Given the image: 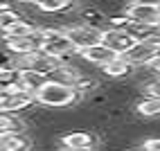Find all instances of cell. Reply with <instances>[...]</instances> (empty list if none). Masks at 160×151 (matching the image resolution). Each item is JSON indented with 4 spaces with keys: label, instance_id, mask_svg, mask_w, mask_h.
<instances>
[{
    "label": "cell",
    "instance_id": "obj_1",
    "mask_svg": "<svg viewBox=\"0 0 160 151\" xmlns=\"http://www.w3.org/2000/svg\"><path fill=\"white\" fill-rule=\"evenodd\" d=\"M34 102L48 111H70V108H77L83 99L74 90V86L61 83L54 79H45L43 86L34 93Z\"/></svg>",
    "mask_w": 160,
    "mask_h": 151
},
{
    "label": "cell",
    "instance_id": "obj_2",
    "mask_svg": "<svg viewBox=\"0 0 160 151\" xmlns=\"http://www.w3.org/2000/svg\"><path fill=\"white\" fill-rule=\"evenodd\" d=\"M38 34H41V48L38 52L57 59V61H72L77 59V52H74L72 43L68 41L63 25H36Z\"/></svg>",
    "mask_w": 160,
    "mask_h": 151
},
{
    "label": "cell",
    "instance_id": "obj_3",
    "mask_svg": "<svg viewBox=\"0 0 160 151\" xmlns=\"http://www.w3.org/2000/svg\"><path fill=\"white\" fill-rule=\"evenodd\" d=\"M63 32H66L68 41L72 43L74 52H81L95 43H102V29L86 25V23H72V25H63Z\"/></svg>",
    "mask_w": 160,
    "mask_h": 151
},
{
    "label": "cell",
    "instance_id": "obj_4",
    "mask_svg": "<svg viewBox=\"0 0 160 151\" xmlns=\"http://www.w3.org/2000/svg\"><path fill=\"white\" fill-rule=\"evenodd\" d=\"M61 149H72V151H99V135L95 131H66L57 138Z\"/></svg>",
    "mask_w": 160,
    "mask_h": 151
},
{
    "label": "cell",
    "instance_id": "obj_5",
    "mask_svg": "<svg viewBox=\"0 0 160 151\" xmlns=\"http://www.w3.org/2000/svg\"><path fill=\"white\" fill-rule=\"evenodd\" d=\"M126 18L135 25H144V27H158L160 25V12L158 5H142V3H126L124 7Z\"/></svg>",
    "mask_w": 160,
    "mask_h": 151
},
{
    "label": "cell",
    "instance_id": "obj_6",
    "mask_svg": "<svg viewBox=\"0 0 160 151\" xmlns=\"http://www.w3.org/2000/svg\"><path fill=\"white\" fill-rule=\"evenodd\" d=\"M156 50H158V41L156 38H144V41H135L122 57L129 61L135 70H140L156 57Z\"/></svg>",
    "mask_w": 160,
    "mask_h": 151
},
{
    "label": "cell",
    "instance_id": "obj_7",
    "mask_svg": "<svg viewBox=\"0 0 160 151\" xmlns=\"http://www.w3.org/2000/svg\"><path fill=\"white\" fill-rule=\"evenodd\" d=\"M0 45H2L12 57L16 54H32V52H38L41 48V34L38 27L27 36H14V38H0Z\"/></svg>",
    "mask_w": 160,
    "mask_h": 151
},
{
    "label": "cell",
    "instance_id": "obj_8",
    "mask_svg": "<svg viewBox=\"0 0 160 151\" xmlns=\"http://www.w3.org/2000/svg\"><path fill=\"white\" fill-rule=\"evenodd\" d=\"M102 43H104L108 50H113L115 54H124V52L135 43V38H133L126 29L104 27V29H102Z\"/></svg>",
    "mask_w": 160,
    "mask_h": 151
},
{
    "label": "cell",
    "instance_id": "obj_9",
    "mask_svg": "<svg viewBox=\"0 0 160 151\" xmlns=\"http://www.w3.org/2000/svg\"><path fill=\"white\" fill-rule=\"evenodd\" d=\"M99 72L104 74L106 79H113V81H124V79H133L135 68H133L131 63L122 57V54H117V57H113L108 63H104V66L99 68Z\"/></svg>",
    "mask_w": 160,
    "mask_h": 151
},
{
    "label": "cell",
    "instance_id": "obj_10",
    "mask_svg": "<svg viewBox=\"0 0 160 151\" xmlns=\"http://www.w3.org/2000/svg\"><path fill=\"white\" fill-rule=\"evenodd\" d=\"M83 74H86V70H83L77 61H63L59 63V66L50 72V77L48 79H54V81H61V83H68V86H74Z\"/></svg>",
    "mask_w": 160,
    "mask_h": 151
},
{
    "label": "cell",
    "instance_id": "obj_11",
    "mask_svg": "<svg viewBox=\"0 0 160 151\" xmlns=\"http://www.w3.org/2000/svg\"><path fill=\"white\" fill-rule=\"evenodd\" d=\"M77 57H79V61H83V63H90V66H95V68H102L104 63H108V61H111L113 57H117V54H115L113 50H108L104 43H95V45L77 52Z\"/></svg>",
    "mask_w": 160,
    "mask_h": 151
},
{
    "label": "cell",
    "instance_id": "obj_12",
    "mask_svg": "<svg viewBox=\"0 0 160 151\" xmlns=\"http://www.w3.org/2000/svg\"><path fill=\"white\" fill-rule=\"evenodd\" d=\"M32 147H34V138L27 131L9 133L0 138V151H32Z\"/></svg>",
    "mask_w": 160,
    "mask_h": 151
},
{
    "label": "cell",
    "instance_id": "obj_13",
    "mask_svg": "<svg viewBox=\"0 0 160 151\" xmlns=\"http://www.w3.org/2000/svg\"><path fill=\"white\" fill-rule=\"evenodd\" d=\"M27 120L25 115H16V113H0V138L9 135V133H20L27 131Z\"/></svg>",
    "mask_w": 160,
    "mask_h": 151
},
{
    "label": "cell",
    "instance_id": "obj_14",
    "mask_svg": "<svg viewBox=\"0 0 160 151\" xmlns=\"http://www.w3.org/2000/svg\"><path fill=\"white\" fill-rule=\"evenodd\" d=\"M34 7L41 14L54 16V14H66V12L77 9V0H38Z\"/></svg>",
    "mask_w": 160,
    "mask_h": 151
},
{
    "label": "cell",
    "instance_id": "obj_15",
    "mask_svg": "<svg viewBox=\"0 0 160 151\" xmlns=\"http://www.w3.org/2000/svg\"><path fill=\"white\" fill-rule=\"evenodd\" d=\"M133 113L138 117H144V120H158L160 117V99L140 95V99L133 104Z\"/></svg>",
    "mask_w": 160,
    "mask_h": 151
},
{
    "label": "cell",
    "instance_id": "obj_16",
    "mask_svg": "<svg viewBox=\"0 0 160 151\" xmlns=\"http://www.w3.org/2000/svg\"><path fill=\"white\" fill-rule=\"evenodd\" d=\"M45 79L48 77H43V74H38L34 70H20L18 72V86L23 90H27V93H36L41 86H43Z\"/></svg>",
    "mask_w": 160,
    "mask_h": 151
},
{
    "label": "cell",
    "instance_id": "obj_17",
    "mask_svg": "<svg viewBox=\"0 0 160 151\" xmlns=\"http://www.w3.org/2000/svg\"><path fill=\"white\" fill-rule=\"evenodd\" d=\"M36 29V23H32V20L27 18H20L18 23H14L9 29H5L2 34H0V38H14V36H27L32 34V32Z\"/></svg>",
    "mask_w": 160,
    "mask_h": 151
},
{
    "label": "cell",
    "instance_id": "obj_18",
    "mask_svg": "<svg viewBox=\"0 0 160 151\" xmlns=\"http://www.w3.org/2000/svg\"><path fill=\"white\" fill-rule=\"evenodd\" d=\"M138 90L144 97H153V99H160V77H149L147 81L138 83Z\"/></svg>",
    "mask_w": 160,
    "mask_h": 151
},
{
    "label": "cell",
    "instance_id": "obj_19",
    "mask_svg": "<svg viewBox=\"0 0 160 151\" xmlns=\"http://www.w3.org/2000/svg\"><path fill=\"white\" fill-rule=\"evenodd\" d=\"M23 18V14L18 12V9H5V12H0V34H2L5 29H9L14 23H18V20Z\"/></svg>",
    "mask_w": 160,
    "mask_h": 151
},
{
    "label": "cell",
    "instance_id": "obj_20",
    "mask_svg": "<svg viewBox=\"0 0 160 151\" xmlns=\"http://www.w3.org/2000/svg\"><path fill=\"white\" fill-rule=\"evenodd\" d=\"M18 81V70L12 66V63H7V66H0V90L7 88V86H12Z\"/></svg>",
    "mask_w": 160,
    "mask_h": 151
},
{
    "label": "cell",
    "instance_id": "obj_21",
    "mask_svg": "<svg viewBox=\"0 0 160 151\" xmlns=\"http://www.w3.org/2000/svg\"><path fill=\"white\" fill-rule=\"evenodd\" d=\"M142 70L149 72V77H160V57H153Z\"/></svg>",
    "mask_w": 160,
    "mask_h": 151
},
{
    "label": "cell",
    "instance_id": "obj_22",
    "mask_svg": "<svg viewBox=\"0 0 160 151\" xmlns=\"http://www.w3.org/2000/svg\"><path fill=\"white\" fill-rule=\"evenodd\" d=\"M142 149L144 151H160V135H151L142 140Z\"/></svg>",
    "mask_w": 160,
    "mask_h": 151
},
{
    "label": "cell",
    "instance_id": "obj_23",
    "mask_svg": "<svg viewBox=\"0 0 160 151\" xmlns=\"http://www.w3.org/2000/svg\"><path fill=\"white\" fill-rule=\"evenodd\" d=\"M12 3H14L16 7H18V5H20V7H25V5H36L38 0H12Z\"/></svg>",
    "mask_w": 160,
    "mask_h": 151
},
{
    "label": "cell",
    "instance_id": "obj_24",
    "mask_svg": "<svg viewBox=\"0 0 160 151\" xmlns=\"http://www.w3.org/2000/svg\"><path fill=\"white\" fill-rule=\"evenodd\" d=\"M126 3H142V5H158L160 0H126Z\"/></svg>",
    "mask_w": 160,
    "mask_h": 151
},
{
    "label": "cell",
    "instance_id": "obj_25",
    "mask_svg": "<svg viewBox=\"0 0 160 151\" xmlns=\"http://www.w3.org/2000/svg\"><path fill=\"white\" fill-rule=\"evenodd\" d=\"M131 151H144V149H142V147H138V149H131Z\"/></svg>",
    "mask_w": 160,
    "mask_h": 151
},
{
    "label": "cell",
    "instance_id": "obj_26",
    "mask_svg": "<svg viewBox=\"0 0 160 151\" xmlns=\"http://www.w3.org/2000/svg\"><path fill=\"white\" fill-rule=\"evenodd\" d=\"M158 12H160V3H158Z\"/></svg>",
    "mask_w": 160,
    "mask_h": 151
}]
</instances>
